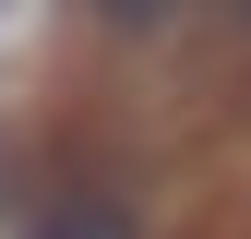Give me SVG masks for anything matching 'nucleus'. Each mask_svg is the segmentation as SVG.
Here are the masks:
<instances>
[{"label":"nucleus","instance_id":"nucleus-1","mask_svg":"<svg viewBox=\"0 0 251 239\" xmlns=\"http://www.w3.org/2000/svg\"><path fill=\"white\" fill-rule=\"evenodd\" d=\"M36 239H132V215H120V203H96V191H72V203H48Z\"/></svg>","mask_w":251,"mask_h":239}]
</instances>
